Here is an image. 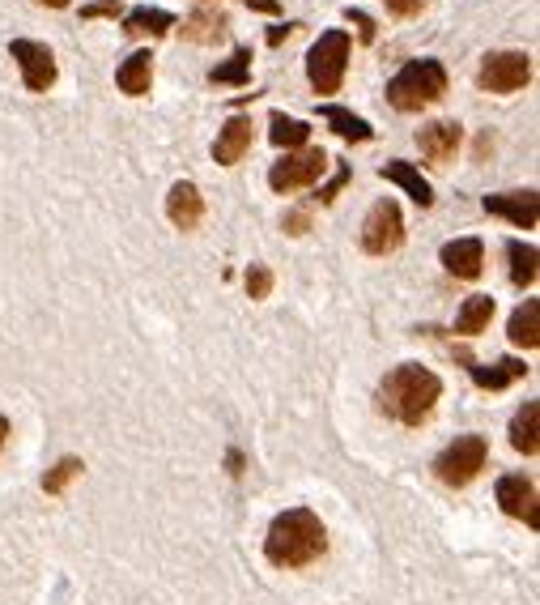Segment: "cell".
Segmentation results:
<instances>
[{
    "instance_id": "6da1fadb",
    "label": "cell",
    "mask_w": 540,
    "mask_h": 605,
    "mask_svg": "<svg viewBox=\"0 0 540 605\" xmlns=\"http://www.w3.org/2000/svg\"><path fill=\"white\" fill-rule=\"evenodd\" d=\"M328 550V528L310 508H290L272 516L265 533V559L272 567H307Z\"/></svg>"
},
{
    "instance_id": "7a4b0ae2",
    "label": "cell",
    "mask_w": 540,
    "mask_h": 605,
    "mask_svg": "<svg viewBox=\"0 0 540 605\" xmlns=\"http://www.w3.org/2000/svg\"><path fill=\"white\" fill-rule=\"evenodd\" d=\"M443 397V380L422 363H400L379 384V409L404 427H422Z\"/></svg>"
},
{
    "instance_id": "3957f363",
    "label": "cell",
    "mask_w": 540,
    "mask_h": 605,
    "mask_svg": "<svg viewBox=\"0 0 540 605\" xmlns=\"http://www.w3.org/2000/svg\"><path fill=\"white\" fill-rule=\"evenodd\" d=\"M443 94H447V69H443V60H434V56L409 60L396 78L387 81V103H391L396 112H422V107H434Z\"/></svg>"
},
{
    "instance_id": "277c9868",
    "label": "cell",
    "mask_w": 540,
    "mask_h": 605,
    "mask_svg": "<svg viewBox=\"0 0 540 605\" xmlns=\"http://www.w3.org/2000/svg\"><path fill=\"white\" fill-rule=\"evenodd\" d=\"M349 51H353V39H349L345 31H324L319 39L310 43L307 81L315 94H337V90L345 85Z\"/></svg>"
},
{
    "instance_id": "5b68a950",
    "label": "cell",
    "mask_w": 540,
    "mask_h": 605,
    "mask_svg": "<svg viewBox=\"0 0 540 605\" xmlns=\"http://www.w3.org/2000/svg\"><path fill=\"white\" fill-rule=\"evenodd\" d=\"M490 465V440L485 435H456L451 444L434 456V478L443 486H468Z\"/></svg>"
},
{
    "instance_id": "8992f818",
    "label": "cell",
    "mask_w": 540,
    "mask_h": 605,
    "mask_svg": "<svg viewBox=\"0 0 540 605\" xmlns=\"http://www.w3.org/2000/svg\"><path fill=\"white\" fill-rule=\"evenodd\" d=\"M400 243H404V213H400L396 197H384V201L371 205V213L362 222V252L366 256H387Z\"/></svg>"
},
{
    "instance_id": "52a82bcc",
    "label": "cell",
    "mask_w": 540,
    "mask_h": 605,
    "mask_svg": "<svg viewBox=\"0 0 540 605\" xmlns=\"http://www.w3.org/2000/svg\"><path fill=\"white\" fill-rule=\"evenodd\" d=\"M532 81V56L528 51H490L481 60V73L477 85L490 90V94H515Z\"/></svg>"
},
{
    "instance_id": "ba28073f",
    "label": "cell",
    "mask_w": 540,
    "mask_h": 605,
    "mask_svg": "<svg viewBox=\"0 0 540 605\" xmlns=\"http://www.w3.org/2000/svg\"><path fill=\"white\" fill-rule=\"evenodd\" d=\"M328 171V154L324 150H298V154H285L281 162H272L269 171V188L290 197V193H303L310 184H319Z\"/></svg>"
},
{
    "instance_id": "9c48e42d",
    "label": "cell",
    "mask_w": 540,
    "mask_h": 605,
    "mask_svg": "<svg viewBox=\"0 0 540 605\" xmlns=\"http://www.w3.org/2000/svg\"><path fill=\"white\" fill-rule=\"evenodd\" d=\"M9 56L17 60L22 81H26V90H31V94H43V90H51V85H56V56H51V47H47V43L13 39L9 43Z\"/></svg>"
},
{
    "instance_id": "30bf717a",
    "label": "cell",
    "mask_w": 540,
    "mask_h": 605,
    "mask_svg": "<svg viewBox=\"0 0 540 605\" xmlns=\"http://www.w3.org/2000/svg\"><path fill=\"white\" fill-rule=\"evenodd\" d=\"M494 499H498V508L506 512V516L528 521V528L540 525L537 486H532V478H524V474H506V478H498V486H494Z\"/></svg>"
},
{
    "instance_id": "8fae6325",
    "label": "cell",
    "mask_w": 540,
    "mask_h": 605,
    "mask_svg": "<svg viewBox=\"0 0 540 605\" xmlns=\"http://www.w3.org/2000/svg\"><path fill=\"white\" fill-rule=\"evenodd\" d=\"M460 141H463V128L456 120H430L418 128V150H422V159L430 166H447V162L456 159Z\"/></svg>"
},
{
    "instance_id": "7c38bea8",
    "label": "cell",
    "mask_w": 540,
    "mask_h": 605,
    "mask_svg": "<svg viewBox=\"0 0 540 605\" xmlns=\"http://www.w3.org/2000/svg\"><path fill=\"white\" fill-rule=\"evenodd\" d=\"M438 260H443V269H447L451 278H460V282H477L481 269H485V243L477 240V235L451 240V243H443Z\"/></svg>"
},
{
    "instance_id": "4fadbf2b",
    "label": "cell",
    "mask_w": 540,
    "mask_h": 605,
    "mask_svg": "<svg viewBox=\"0 0 540 605\" xmlns=\"http://www.w3.org/2000/svg\"><path fill=\"white\" fill-rule=\"evenodd\" d=\"M485 213H494V218H506L510 226H519V231H532L540 218V197L528 188V193H494V197H485Z\"/></svg>"
},
{
    "instance_id": "5bb4252c",
    "label": "cell",
    "mask_w": 540,
    "mask_h": 605,
    "mask_svg": "<svg viewBox=\"0 0 540 605\" xmlns=\"http://www.w3.org/2000/svg\"><path fill=\"white\" fill-rule=\"evenodd\" d=\"M251 141H256V124H251V116H231V120L218 128V141H213V159H218V166H234V162L251 150Z\"/></svg>"
},
{
    "instance_id": "9a60e30c",
    "label": "cell",
    "mask_w": 540,
    "mask_h": 605,
    "mask_svg": "<svg viewBox=\"0 0 540 605\" xmlns=\"http://www.w3.org/2000/svg\"><path fill=\"white\" fill-rule=\"evenodd\" d=\"M166 218L179 226V231H196L200 218H204V197L192 179H179L171 193H166Z\"/></svg>"
},
{
    "instance_id": "2e32d148",
    "label": "cell",
    "mask_w": 540,
    "mask_h": 605,
    "mask_svg": "<svg viewBox=\"0 0 540 605\" xmlns=\"http://www.w3.org/2000/svg\"><path fill=\"white\" fill-rule=\"evenodd\" d=\"M468 367V380L477 384V388H485V393H502V388H510L515 380H524L528 375V367L524 359H498V363H472V359H463Z\"/></svg>"
},
{
    "instance_id": "e0dca14e",
    "label": "cell",
    "mask_w": 540,
    "mask_h": 605,
    "mask_svg": "<svg viewBox=\"0 0 540 605\" xmlns=\"http://www.w3.org/2000/svg\"><path fill=\"white\" fill-rule=\"evenodd\" d=\"M171 26H179L175 22V13H166V9H150V4H137L128 18H124V35L128 39H162V35H171Z\"/></svg>"
},
{
    "instance_id": "ac0fdd59",
    "label": "cell",
    "mask_w": 540,
    "mask_h": 605,
    "mask_svg": "<svg viewBox=\"0 0 540 605\" xmlns=\"http://www.w3.org/2000/svg\"><path fill=\"white\" fill-rule=\"evenodd\" d=\"M379 175H384V179H391V184H400V188H404L413 201L422 205V209H430V205H434V188H430V179H425L413 162L391 159V162H384V166H379Z\"/></svg>"
},
{
    "instance_id": "d6986e66",
    "label": "cell",
    "mask_w": 540,
    "mask_h": 605,
    "mask_svg": "<svg viewBox=\"0 0 540 605\" xmlns=\"http://www.w3.org/2000/svg\"><path fill=\"white\" fill-rule=\"evenodd\" d=\"M150 81H154V56H150V51H132V56L116 69V85L128 94V98L150 94Z\"/></svg>"
},
{
    "instance_id": "ffe728a7",
    "label": "cell",
    "mask_w": 540,
    "mask_h": 605,
    "mask_svg": "<svg viewBox=\"0 0 540 605\" xmlns=\"http://www.w3.org/2000/svg\"><path fill=\"white\" fill-rule=\"evenodd\" d=\"M506 337L524 350H537L540 346V303L537 299H524L515 312H510V324H506Z\"/></svg>"
},
{
    "instance_id": "44dd1931",
    "label": "cell",
    "mask_w": 540,
    "mask_h": 605,
    "mask_svg": "<svg viewBox=\"0 0 540 605\" xmlns=\"http://www.w3.org/2000/svg\"><path fill=\"white\" fill-rule=\"evenodd\" d=\"M537 422H540L537 402H524L519 409H515V418H510V447H515V452H524V456H537L540 452Z\"/></svg>"
},
{
    "instance_id": "7402d4cb",
    "label": "cell",
    "mask_w": 540,
    "mask_h": 605,
    "mask_svg": "<svg viewBox=\"0 0 540 605\" xmlns=\"http://www.w3.org/2000/svg\"><path fill=\"white\" fill-rule=\"evenodd\" d=\"M269 141L277 150H303L310 141V124L307 120H294V116H285V112H272L269 116Z\"/></svg>"
},
{
    "instance_id": "603a6c76",
    "label": "cell",
    "mask_w": 540,
    "mask_h": 605,
    "mask_svg": "<svg viewBox=\"0 0 540 605\" xmlns=\"http://www.w3.org/2000/svg\"><path fill=\"white\" fill-rule=\"evenodd\" d=\"M494 321V299L490 294H472V299H463V307L456 312V333L460 337H477V333H485Z\"/></svg>"
},
{
    "instance_id": "cb8c5ba5",
    "label": "cell",
    "mask_w": 540,
    "mask_h": 605,
    "mask_svg": "<svg viewBox=\"0 0 540 605\" xmlns=\"http://www.w3.org/2000/svg\"><path fill=\"white\" fill-rule=\"evenodd\" d=\"M319 116L332 124V132H337L341 141H371V137H375V128L362 120V116H353L349 107H337V103H324V107H319Z\"/></svg>"
},
{
    "instance_id": "d4e9b609",
    "label": "cell",
    "mask_w": 540,
    "mask_h": 605,
    "mask_svg": "<svg viewBox=\"0 0 540 605\" xmlns=\"http://www.w3.org/2000/svg\"><path fill=\"white\" fill-rule=\"evenodd\" d=\"M506 260H510V282L519 286V290H528V286L537 282V247L524 240H506Z\"/></svg>"
},
{
    "instance_id": "484cf974",
    "label": "cell",
    "mask_w": 540,
    "mask_h": 605,
    "mask_svg": "<svg viewBox=\"0 0 540 605\" xmlns=\"http://www.w3.org/2000/svg\"><path fill=\"white\" fill-rule=\"evenodd\" d=\"M231 35V18L226 13H192L188 22H184V39L188 43H218Z\"/></svg>"
},
{
    "instance_id": "4316f807",
    "label": "cell",
    "mask_w": 540,
    "mask_h": 605,
    "mask_svg": "<svg viewBox=\"0 0 540 605\" xmlns=\"http://www.w3.org/2000/svg\"><path fill=\"white\" fill-rule=\"evenodd\" d=\"M251 47H234L231 60H222V65H213L209 69V81L213 85H251Z\"/></svg>"
},
{
    "instance_id": "83f0119b",
    "label": "cell",
    "mask_w": 540,
    "mask_h": 605,
    "mask_svg": "<svg viewBox=\"0 0 540 605\" xmlns=\"http://www.w3.org/2000/svg\"><path fill=\"white\" fill-rule=\"evenodd\" d=\"M81 469H85V465H81V456H64V461H60V465H56V469L43 478V490H47V495H64V490H69V482H73V478H81Z\"/></svg>"
},
{
    "instance_id": "f1b7e54d",
    "label": "cell",
    "mask_w": 540,
    "mask_h": 605,
    "mask_svg": "<svg viewBox=\"0 0 540 605\" xmlns=\"http://www.w3.org/2000/svg\"><path fill=\"white\" fill-rule=\"evenodd\" d=\"M269 290H272L269 265H247V294L251 299H269Z\"/></svg>"
},
{
    "instance_id": "f546056e",
    "label": "cell",
    "mask_w": 540,
    "mask_h": 605,
    "mask_svg": "<svg viewBox=\"0 0 540 605\" xmlns=\"http://www.w3.org/2000/svg\"><path fill=\"white\" fill-rule=\"evenodd\" d=\"M349 179H353V171H349V162H341V166H337V175H332V179H328V184L319 188V201H324V205H332V201H337V193L345 188Z\"/></svg>"
},
{
    "instance_id": "4dcf8cb0",
    "label": "cell",
    "mask_w": 540,
    "mask_h": 605,
    "mask_svg": "<svg viewBox=\"0 0 540 605\" xmlns=\"http://www.w3.org/2000/svg\"><path fill=\"white\" fill-rule=\"evenodd\" d=\"M345 18L357 26V35H362V43H375V35H379V26H375V18L371 13H362V9H345Z\"/></svg>"
},
{
    "instance_id": "1f68e13d",
    "label": "cell",
    "mask_w": 540,
    "mask_h": 605,
    "mask_svg": "<svg viewBox=\"0 0 540 605\" xmlns=\"http://www.w3.org/2000/svg\"><path fill=\"white\" fill-rule=\"evenodd\" d=\"M281 226H285V235H294V240H298V235H307L310 231V213L307 209H294V213H285V222H281Z\"/></svg>"
},
{
    "instance_id": "d6a6232c",
    "label": "cell",
    "mask_w": 540,
    "mask_h": 605,
    "mask_svg": "<svg viewBox=\"0 0 540 605\" xmlns=\"http://www.w3.org/2000/svg\"><path fill=\"white\" fill-rule=\"evenodd\" d=\"M119 13V0H94V4H81V18H116Z\"/></svg>"
},
{
    "instance_id": "836d02e7",
    "label": "cell",
    "mask_w": 540,
    "mask_h": 605,
    "mask_svg": "<svg viewBox=\"0 0 540 605\" xmlns=\"http://www.w3.org/2000/svg\"><path fill=\"white\" fill-rule=\"evenodd\" d=\"M391 18H418L422 13V0H384Z\"/></svg>"
},
{
    "instance_id": "e575fe53",
    "label": "cell",
    "mask_w": 540,
    "mask_h": 605,
    "mask_svg": "<svg viewBox=\"0 0 540 605\" xmlns=\"http://www.w3.org/2000/svg\"><path fill=\"white\" fill-rule=\"evenodd\" d=\"M294 31H298V22H285V26H272V31H269V43H272V47H281V43L290 39Z\"/></svg>"
},
{
    "instance_id": "d590c367",
    "label": "cell",
    "mask_w": 540,
    "mask_h": 605,
    "mask_svg": "<svg viewBox=\"0 0 540 605\" xmlns=\"http://www.w3.org/2000/svg\"><path fill=\"white\" fill-rule=\"evenodd\" d=\"M247 9H256V13H269V18H277V13H281V4H277V0H247Z\"/></svg>"
},
{
    "instance_id": "8d00e7d4",
    "label": "cell",
    "mask_w": 540,
    "mask_h": 605,
    "mask_svg": "<svg viewBox=\"0 0 540 605\" xmlns=\"http://www.w3.org/2000/svg\"><path fill=\"white\" fill-rule=\"evenodd\" d=\"M4 444H9V418L0 414V452H4Z\"/></svg>"
},
{
    "instance_id": "74e56055",
    "label": "cell",
    "mask_w": 540,
    "mask_h": 605,
    "mask_svg": "<svg viewBox=\"0 0 540 605\" xmlns=\"http://www.w3.org/2000/svg\"><path fill=\"white\" fill-rule=\"evenodd\" d=\"M35 4H47V9H69L73 0H35Z\"/></svg>"
}]
</instances>
